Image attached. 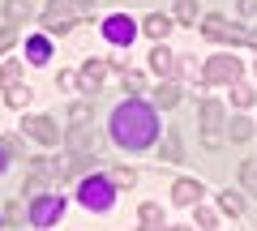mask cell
<instances>
[{
	"label": "cell",
	"mask_w": 257,
	"mask_h": 231,
	"mask_svg": "<svg viewBox=\"0 0 257 231\" xmlns=\"http://www.w3.org/2000/svg\"><path fill=\"white\" fill-rule=\"evenodd\" d=\"M155 133H159V120H155V107L128 99L111 111V141L124 150H146L155 146Z\"/></svg>",
	"instance_id": "cell-1"
},
{
	"label": "cell",
	"mask_w": 257,
	"mask_h": 231,
	"mask_svg": "<svg viewBox=\"0 0 257 231\" xmlns=\"http://www.w3.org/2000/svg\"><path fill=\"white\" fill-rule=\"evenodd\" d=\"M56 86H60V90H73V86H77V77H73V73H60V82H56Z\"/></svg>",
	"instance_id": "cell-34"
},
{
	"label": "cell",
	"mask_w": 257,
	"mask_h": 231,
	"mask_svg": "<svg viewBox=\"0 0 257 231\" xmlns=\"http://www.w3.org/2000/svg\"><path fill=\"white\" fill-rule=\"evenodd\" d=\"M73 18V0H47V9H43V22L47 26H64V22Z\"/></svg>",
	"instance_id": "cell-12"
},
{
	"label": "cell",
	"mask_w": 257,
	"mask_h": 231,
	"mask_svg": "<svg viewBox=\"0 0 257 231\" xmlns=\"http://www.w3.org/2000/svg\"><path fill=\"white\" fill-rule=\"evenodd\" d=\"M167 231H189V227H167Z\"/></svg>",
	"instance_id": "cell-38"
},
{
	"label": "cell",
	"mask_w": 257,
	"mask_h": 231,
	"mask_svg": "<svg viewBox=\"0 0 257 231\" xmlns=\"http://www.w3.org/2000/svg\"><path fill=\"white\" fill-rule=\"evenodd\" d=\"M0 222H5V218H0Z\"/></svg>",
	"instance_id": "cell-40"
},
{
	"label": "cell",
	"mask_w": 257,
	"mask_h": 231,
	"mask_svg": "<svg viewBox=\"0 0 257 231\" xmlns=\"http://www.w3.org/2000/svg\"><path fill=\"white\" fill-rule=\"evenodd\" d=\"M146 90V77L142 73H124V94H142Z\"/></svg>",
	"instance_id": "cell-29"
},
{
	"label": "cell",
	"mask_w": 257,
	"mask_h": 231,
	"mask_svg": "<svg viewBox=\"0 0 257 231\" xmlns=\"http://www.w3.org/2000/svg\"><path fill=\"white\" fill-rule=\"evenodd\" d=\"M0 150H5V154H22V141L18 137H5V146H0Z\"/></svg>",
	"instance_id": "cell-33"
},
{
	"label": "cell",
	"mask_w": 257,
	"mask_h": 231,
	"mask_svg": "<svg viewBox=\"0 0 257 231\" xmlns=\"http://www.w3.org/2000/svg\"><path fill=\"white\" fill-rule=\"evenodd\" d=\"M176 22L197 26V0H176Z\"/></svg>",
	"instance_id": "cell-21"
},
{
	"label": "cell",
	"mask_w": 257,
	"mask_h": 231,
	"mask_svg": "<svg viewBox=\"0 0 257 231\" xmlns=\"http://www.w3.org/2000/svg\"><path fill=\"white\" fill-rule=\"evenodd\" d=\"M248 43H257V26H253V30H248Z\"/></svg>",
	"instance_id": "cell-36"
},
{
	"label": "cell",
	"mask_w": 257,
	"mask_h": 231,
	"mask_svg": "<svg viewBox=\"0 0 257 231\" xmlns=\"http://www.w3.org/2000/svg\"><path fill=\"white\" fill-rule=\"evenodd\" d=\"M60 214H64V201L56 193H39L30 201V222L35 227H52V222H60Z\"/></svg>",
	"instance_id": "cell-6"
},
{
	"label": "cell",
	"mask_w": 257,
	"mask_h": 231,
	"mask_svg": "<svg viewBox=\"0 0 257 231\" xmlns=\"http://www.w3.org/2000/svg\"><path fill=\"white\" fill-rule=\"evenodd\" d=\"M18 77H22V65H18V60H5V65H0V86H5V90L18 86Z\"/></svg>",
	"instance_id": "cell-24"
},
{
	"label": "cell",
	"mask_w": 257,
	"mask_h": 231,
	"mask_svg": "<svg viewBox=\"0 0 257 231\" xmlns=\"http://www.w3.org/2000/svg\"><path fill=\"white\" fill-rule=\"evenodd\" d=\"M64 146H69V154H90V158H99L103 133L94 129V124H73V129L64 133Z\"/></svg>",
	"instance_id": "cell-5"
},
{
	"label": "cell",
	"mask_w": 257,
	"mask_h": 231,
	"mask_svg": "<svg viewBox=\"0 0 257 231\" xmlns=\"http://www.w3.org/2000/svg\"><path fill=\"white\" fill-rule=\"evenodd\" d=\"M214 222H219V214H214L210 205H197V227H206V231H210Z\"/></svg>",
	"instance_id": "cell-30"
},
{
	"label": "cell",
	"mask_w": 257,
	"mask_h": 231,
	"mask_svg": "<svg viewBox=\"0 0 257 231\" xmlns=\"http://www.w3.org/2000/svg\"><path fill=\"white\" fill-rule=\"evenodd\" d=\"M202 35L214 39V43H248V30L244 26H231L227 18H206L202 22Z\"/></svg>",
	"instance_id": "cell-8"
},
{
	"label": "cell",
	"mask_w": 257,
	"mask_h": 231,
	"mask_svg": "<svg viewBox=\"0 0 257 231\" xmlns=\"http://www.w3.org/2000/svg\"><path fill=\"white\" fill-rule=\"evenodd\" d=\"M103 35H107L116 47H128L133 39H138V26H133L128 18H120V13H116V18H107V22H103Z\"/></svg>",
	"instance_id": "cell-9"
},
{
	"label": "cell",
	"mask_w": 257,
	"mask_h": 231,
	"mask_svg": "<svg viewBox=\"0 0 257 231\" xmlns=\"http://www.w3.org/2000/svg\"><path fill=\"white\" fill-rule=\"evenodd\" d=\"M240 69H244V65H240L236 56H227V52H223V56H210L206 69H202V82H206V86H236V82H240Z\"/></svg>",
	"instance_id": "cell-2"
},
{
	"label": "cell",
	"mask_w": 257,
	"mask_h": 231,
	"mask_svg": "<svg viewBox=\"0 0 257 231\" xmlns=\"http://www.w3.org/2000/svg\"><path fill=\"white\" fill-rule=\"evenodd\" d=\"M0 171H5V150H0Z\"/></svg>",
	"instance_id": "cell-37"
},
{
	"label": "cell",
	"mask_w": 257,
	"mask_h": 231,
	"mask_svg": "<svg viewBox=\"0 0 257 231\" xmlns=\"http://www.w3.org/2000/svg\"><path fill=\"white\" fill-rule=\"evenodd\" d=\"M107 180H111L116 188H133V184H138V171H133V167H116Z\"/></svg>",
	"instance_id": "cell-23"
},
{
	"label": "cell",
	"mask_w": 257,
	"mask_h": 231,
	"mask_svg": "<svg viewBox=\"0 0 257 231\" xmlns=\"http://www.w3.org/2000/svg\"><path fill=\"white\" fill-rule=\"evenodd\" d=\"M176 103H180V86H176V82H159V86H155V107L172 111Z\"/></svg>",
	"instance_id": "cell-14"
},
{
	"label": "cell",
	"mask_w": 257,
	"mask_h": 231,
	"mask_svg": "<svg viewBox=\"0 0 257 231\" xmlns=\"http://www.w3.org/2000/svg\"><path fill=\"white\" fill-rule=\"evenodd\" d=\"M30 0H5V22L9 26H22V22H30Z\"/></svg>",
	"instance_id": "cell-15"
},
{
	"label": "cell",
	"mask_w": 257,
	"mask_h": 231,
	"mask_svg": "<svg viewBox=\"0 0 257 231\" xmlns=\"http://www.w3.org/2000/svg\"><path fill=\"white\" fill-rule=\"evenodd\" d=\"M172 26H176V18H167V13H150V18L142 22V35H150V39H167V35H172Z\"/></svg>",
	"instance_id": "cell-13"
},
{
	"label": "cell",
	"mask_w": 257,
	"mask_h": 231,
	"mask_svg": "<svg viewBox=\"0 0 257 231\" xmlns=\"http://www.w3.org/2000/svg\"><path fill=\"white\" fill-rule=\"evenodd\" d=\"M172 201L176 205H197L202 201V180H176L172 184Z\"/></svg>",
	"instance_id": "cell-11"
},
{
	"label": "cell",
	"mask_w": 257,
	"mask_h": 231,
	"mask_svg": "<svg viewBox=\"0 0 257 231\" xmlns=\"http://www.w3.org/2000/svg\"><path fill=\"white\" fill-rule=\"evenodd\" d=\"M231 103H236V107H248V103H253V90H248V86H231Z\"/></svg>",
	"instance_id": "cell-28"
},
{
	"label": "cell",
	"mask_w": 257,
	"mask_h": 231,
	"mask_svg": "<svg viewBox=\"0 0 257 231\" xmlns=\"http://www.w3.org/2000/svg\"><path fill=\"white\" fill-rule=\"evenodd\" d=\"M138 231H159V227H138Z\"/></svg>",
	"instance_id": "cell-39"
},
{
	"label": "cell",
	"mask_w": 257,
	"mask_h": 231,
	"mask_svg": "<svg viewBox=\"0 0 257 231\" xmlns=\"http://www.w3.org/2000/svg\"><path fill=\"white\" fill-rule=\"evenodd\" d=\"M26 56H30V65H47V60H52V43H47L43 35L26 39Z\"/></svg>",
	"instance_id": "cell-16"
},
{
	"label": "cell",
	"mask_w": 257,
	"mask_h": 231,
	"mask_svg": "<svg viewBox=\"0 0 257 231\" xmlns=\"http://www.w3.org/2000/svg\"><path fill=\"white\" fill-rule=\"evenodd\" d=\"M180 158H184V141H180V133H167V137H163V163H180Z\"/></svg>",
	"instance_id": "cell-18"
},
{
	"label": "cell",
	"mask_w": 257,
	"mask_h": 231,
	"mask_svg": "<svg viewBox=\"0 0 257 231\" xmlns=\"http://www.w3.org/2000/svg\"><path fill=\"white\" fill-rule=\"evenodd\" d=\"M107 60H86V69L77 73V86H82L86 94H99V86H103V77H107Z\"/></svg>",
	"instance_id": "cell-10"
},
{
	"label": "cell",
	"mask_w": 257,
	"mask_h": 231,
	"mask_svg": "<svg viewBox=\"0 0 257 231\" xmlns=\"http://www.w3.org/2000/svg\"><path fill=\"white\" fill-rule=\"evenodd\" d=\"M223 103L219 99H202V141L206 150H219L223 146Z\"/></svg>",
	"instance_id": "cell-4"
},
{
	"label": "cell",
	"mask_w": 257,
	"mask_h": 231,
	"mask_svg": "<svg viewBox=\"0 0 257 231\" xmlns=\"http://www.w3.org/2000/svg\"><path fill=\"white\" fill-rule=\"evenodd\" d=\"M240 13H248V18H257V0H240Z\"/></svg>",
	"instance_id": "cell-35"
},
{
	"label": "cell",
	"mask_w": 257,
	"mask_h": 231,
	"mask_svg": "<svg viewBox=\"0 0 257 231\" xmlns=\"http://www.w3.org/2000/svg\"><path fill=\"white\" fill-rule=\"evenodd\" d=\"M90 116H94V103H90V99L69 107V120H73V124H90Z\"/></svg>",
	"instance_id": "cell-25"
},
{
	"label": "cell",
	"mask_w": 257,
	"mask_h": 231,
	"mask_svg": "<svg viewBox=\"0 0 257 231\" xmlns=\"http://www.w3.org/2000/svg\"><path fill=\"white\" fill-rule=\"evenodd\" d=\"M240 180L248 193H257V163H240Z\"/></svg>",
	"instance_id": "cell-27"
},
{
	"label": "cell",
	"mask_w": 257,
	"mask_h": 231,
	"mask_svg": "<svg viewBox=\"0 0 257 231\" xmlns=\"http://www.w3.org/2000/svg\"><path fill=\"white\" fill-rule=\"evenodd\" d=\"M150 69H155L159 77H172L176 73V56L167 52V47H155V52H150Z\"/></svg>",
	"instance_id": "cell-17"
},
{
	"label": "cell",
	"mask_w": 257,
	"mask_h": 231,
	"mask_svg": "<svg viewBox=\"0 0 257 231\" xmlns=\"http://www.w3.org/2000/svg\"><path fill=\"white\" fill-rule=\"evenodd\" d=\"M22 133L35 137L39 146H60V124H56L52 116H26V120H22Z\"/></svg>",
	"instance_id": "cell-7"
},
{
	"label": "cell",
	"mask_w": 257,
	"mask_h": 231,
	"mask_svg": "<svg viewBox=\"0 0 257 231\" xmlns=\"http://www.w3.org/2000/svg\"><path fill=\"white\" fill-rule=\"evenodd\" d=\"M77 197H82L86 210H111L116 184H111L107 176H86V180H82V188H77Z\"/></svg>",
	"instance_id": "cell-3"
},
{
	"label": "cell",
	"mask_w": 257,
	"mask_h": 231,
	"mask_svg": "<svg viewBox=\"0 0 257 231\" xmlns=\"http://www.w3.org/2000/svg\"><path fill=\"white\" fill-rule=\"evenodd\" d=\"M22 218H26L22 201H9V205H5V222H22Z\"/></svg>",
	"instance_id": "cell-32"
},
{
	"label": "cell",
	"mask_w": 257,
	"mask_h": 231,
	"mask_svg": "<svg viewBox=\"0 0 257 231\" xmlns=\"http://www.w3.org/2000/svg\"><path fill=\"white\" fill-rule=\"evenodd\" d=\"M13 43H18V26H5V30H0V56L9 52Z\"/></svg>",
	"instance_id": "cell-31"
},
{
	"label": "cell",
	"mask_w": 257,
	"mask_h": 231,
	"mask_svg": "<svg viewBox=\"0 0 257 231\" xmlns=\"http://www.w3.org/2000/svg\"><path fill=\"white\" fill-rule=\"evenodd\" d=\"M219 201H223V210H227L231 218H240V214H244V197H240V193H231V188H223V193H219Z\"/></svg>",
	"instance_id": "cell-20"
},
{
	"label": "cell",
	"mask_w": 257,
	"mask_h": 231,
	"mask_svg": "<svg viewBox=\"0 0 257 231\" xmlns=\"http://www.w3.org/2000/svg\"><path fill=\"white\" fill-rule=\"evenodd\" d=\"M227 133H231V141H248V137H253V124L240 116V120H231V129H227Z\"/></svg>",
	"instance_id": "cell-26"
},
{
	"label": "cell",
	"mask_w": 257,
	"mask_h": 231,
	"mask_svg": "<svg viewBox=\"0 0 257 231\" xmlns=\"http://www.w3.org/2000/svg\"><path fill=\"white\" fill-rule=\"evenodd\" d=\"M30 99H35V94H30V86H9V90H5V103H9V107H18V111H26Z\"/></svg>",
	"instance_id": "cell-19"
},
{
	"label": "cell",
	"mask_w": 257,
	"mask_h": 231,
	"mask_svg": "<svg viewBox=\"0 0 257 231\" xmlns=\"http://www.w3.org/2000/svg\"><path fill=\"white\" fill-rule=\"evenodd\" d=\"M253 69H257V65H253Z\"/></svg>",
	"instance_id": "cell-41"
},
{
	"label": "cell",
	"mask_w": 257,
	"mask_h": 231,
	"mask_svg": "<svg viewBox=\"0 0 257 231\" xmlns=\"http://www.w3.org/2000/svg\"><path fill=\"white\" fill-rule=\"evenodd\" d=\"M163 222V205L159 201H142V227H159Z\"/></svg>",
	"instance_id": "cell-22"
}]
</instances>
